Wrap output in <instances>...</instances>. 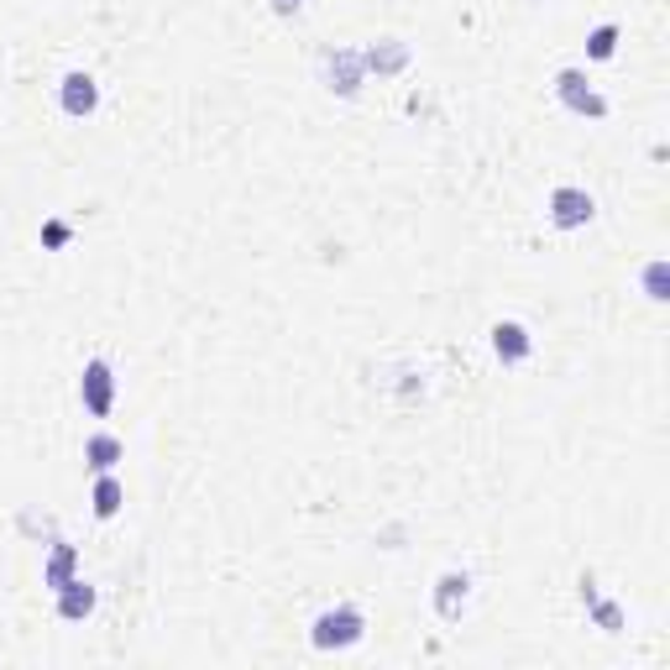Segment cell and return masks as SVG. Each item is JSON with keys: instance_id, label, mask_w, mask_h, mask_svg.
I'll return each mask as SVG.
<instances>
[{"instance_id": "4fadbf2b", "label": "cell", "mask_w": 670, "mask_h": 670, "mask_svg": "<svg viewBox=\"0 0 670 670\" xmlns=\"http://www.w3.org/2000/svg\"><path fill=\"white\" fill-rule=\"evenodd\" d=\"M404 63H408V48H404V42H393V37L362 53V68H378V74H399Z\"/></svg>"}, {"instance_id": "277c9868", "label": "cell", "mask_w": 670, "mask_h": 670, "mask_svg": "<svg viewBox=\"0 0 670 670\" xmlns=\"http://www.w3.org/2000/svg\"><path fill=\"white\" fill-rule=\"evenodd\" d=\"M592 215H597V200H592L586 189H577V184L551 189V226L555 231H582V226H592Z\"/></svg>"}, {"instance_id": "3957f363", "label": "cell", "mask_w": 670, "mask_h": 670, "mask_svg": "<svg viewBox=\"0 0 670 670\" xmlns=\"http://www.w3.org/2000/svg\"><path fill=\"white\" fill-rule=\"evenodd\" d=\"M555 100H560L566 111H577V116H592V121L608 116V100L592 89V79H586L582 68H560V74H555Z\"/></svg>"}, {"instance_id": "2e32d148", "label": "cell", "mask_w": 670, "mask_h": 670, "mask_svg": "<svg viewBox=\"0 0 670 670\" xmlns=\"http://www.w3.org/2000/svg\"><path fill=\"white\" fill-rule=\"evenodd\" d=\"M68 220H48V226H42V246H53V252H59V246H68Z\"/></svg>"}, {"instance_id": "5bb4252c", "label": "cell", "mask_w": 670, "mask_h": 670, "mask_svg": "<svg viewBox=\"0 0 670 670\" xmlns=\"http://www.w3.org/2000/svg\"><path fill=\"white\" fill-rule=\"evenodd\" d=\"M618 53V22H603V27L586 31V59L592 63H608Z\"/></svg>"}, {"instance_id": "30bf717a", "label": "cell", "mask_w": 670, "mask_h": 670, "mask_svg": "<svg viewBox=\"0 0 670 670\" xmlns=\"http://www.w3.org/2000/svg\"><path fill=\"white\" fill-rule=\"evenodd\" d=\"M89 503H94V519H116L121 503H126V488H121L116 471H94V493H89Z\"/></svg>"}, {"instance_id": "8fae6325", "label": "cell", "mask_w": 670, "mask_h": 670, "mask_svg": "<svg viewBox=\"0 0 670 670\" xmlns=\"http://www.w3.org/2000/svg\"><path fill=\"white\" fill-rule=\"evenodd\" d=\"M330 89H341V94H356L362 89V53H351V48H341V53H330Z\"/></svg>"}, {"instance_id": "8992f818", "label": "cell", "mask_w": 670, "mask_h": 670, "mask_svg": "<svg viewBox=\"0 0 670 670\" xmlns=\"http://www.w3.org/2000/svg\"><path fill=\"white\" fill-rule=\"evenodd\" d=\"M493 356L503 367H519V362L534 356V336H529L519 320H497L493 325Z\"/></svg>"}, {"instance_id": "7c38bea8", "label": "cell", "mask_w": 670, "mask_h": 670, "mask_svg": "<svg viewBox=\"0 0 670 670\" xmlns=\"http://www.w3.org/2000/svg\"><path fill=\"white\" fill-rule=\"evenodd\" d=\"M74 566H79V555H74V545H68V540H53V560H48V571H42V582L53 586V592H59V586H68V582H74Z\"/></svg>"}, {"instance_id": "9a60e30c", "label": "cell", "mask_w": 670, "mask_h": 670, "mask_svg": "<svg viewBox=\"0 0 670 670\" xmlns=\"http://www.w3.org/2000/svg\"><path fill=\"white\" fill-rule=\"evenodd\" d=\"M666 273H670L666 263H649V267H644V293H649L655 304H666V299H670V289H666Z\"/></svg>"}, {"instance_id": "ba28073f", "label": "cell", "mask_w": 670, "mask_h": 670, "mask_svg": "<svg viewBox=\"0 0 670 670\" xmlns=\"http://www.w3.org/2000/svg\"><path fill=\"white\" fill-rule=\"evenodd\" d=\"M121 462H126V440L111 435V430H94V435L85 440V467L89 471H116Z\"/></svg>"}, {"instance_id": "7a4b0ae2", "label": "cell", "mask_w": 670, "mask_h": 670, "mask_svg": "<svg viewBox=\"0 0 670 670\" xmlns=\"http://www.w3.org/2000/svg\"><path fill=\"white\" fill-rule=\"evenodd\" d=\"M79 404L94 419H111V408H116V367L105 356H89L85 362V372H79Z\"/></svg>"}, {"instance_id": "5b68a950", "label": "cell", "mask_w": 670, "mask_h": 670, "mask_svg": "<svg viewBox=\"0 0 670 670\" xmlns=\"http://www.w3.org/2000/svg\"><path fill=\"white\" fill-rule=\"evenodd\" d=\"M59 105H63V116H74V121H85L100 111V85L89 79L85 68H74V74H63V85H59Z\"/></svg>"}, {"instance_id": "9c48e42d", "label": "cell", "mask_w": 670, "mask_h": 670, "mask_svg": "<svg viewBox=\"0 0 670 670\" xmlns=\"http://www.w3.org/2000/svg\"><path fill=\"white\" fill-rule=\"evenodd\" d=\"M94 603H100V592H94L85 577H74L68 586H59V618L63 623H85L89 612H94Z\"/></svg>"}, {"instance_id": "6da1fadb", "label": "cell", "mask_w": 670, "mask_h": 670, "mask_svg": "<svg viewBox=\"0 0 670 670\" xmlns=\"http://www.w3.org/2000/svg\"><path fill=\"white\" fill-rule=\"evenodd\" d=\"M362 634H367V612L356 608V603H336V608H325L309 623L315 649H351V644H362Z\"/></svg>"}, {"instance_id": "e0dca14e", "label": "cell", "mask_w": 670, "mask_h": 670, "mask_svg": "<svg viewBox=\"0 0 670 670\" xmlns=\"http://www.w3.org/2000/svg\"><path fill=\"white\" fill-rule=\"evenodd\" d=\"M273 11H278V16H299V11H304V0H273Z\"/></svg>"}, {"instance_id": "52a82bcc", "label": "cell", "mask_w": 670, "mask_h": 670, "mask_svg": "<svg viewBox=\"0 0 670 670\" xmlns=\"http://www.w3.org/2000/svg\"><path fill=\"white\" fill-rule=\"evenodd\" d=\"M467 597H471V577H467V571H440V582H435V612L445 618V623H456V618H462Z\"/></svg>"}]
</instances>
